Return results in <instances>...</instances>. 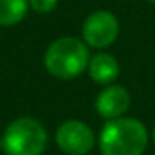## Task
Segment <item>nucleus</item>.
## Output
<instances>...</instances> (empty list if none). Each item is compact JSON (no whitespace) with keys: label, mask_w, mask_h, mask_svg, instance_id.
<instances>
[{"label":"nucleus","mask_w":155,"mask_h":155,"mask_svg":"<svg viewBox=\"0 0 155 155\" xmlns=\"http://www.w3.org/2000/svg\"><path fill=\"white\" fill-rule=\"evenodd\" d=\"M148 142L145 124L128 115L105 120L97 138L102 155H143Z\"/></svg>","instance_id":"1"},{"label":"nucleus","mask_w":155,"mask_h":155,"mask_svg":"<svg viewBox=\"0 0 155 155\" xmlns=\"http://www.w3.org/2000/svg\"><path fill=\"white\" fill-rule=\"evenodd\" d=\"M90 50L82 38L60 37L47 47L44 54V67L58 80H74L87 72Z\"/></svg>","instance_id":"2"},{"label":"nucleus","mask_w":155,"mask_h":155,"mask_svg":"<svg viewBox=\"0 0 155 155\" xmlns=\"http://www.w3.org/2000/svg\"><path fill=\"white\" fill-rule=\"evenodd\" d=\"M5 155H44L48 145V134L40 120L18 117L2 134Z\"/></svg>","instance_id":"3"},{"label":"nucleus","mask_w":155,"mask_h":155,"mask_svg":"<svg viewBox=\"0 0 155 155\" xmlns=\"http://www.w3.org/2000/svg\"><path fill=\"white\" fill-rule=\"evenodd\" d=\"M120 34V22L110 10H95L82 24V40L88 48L105 50L114 45Z\"/></svg>","instance_id":"4"},{"label":"nucleus","mask_w":155,"mask_h":155,"mask_svg":"<svg viewBox=\"0 0 155 155\" xmlns=\"http://www.w3.org/2000/svg\"><path fill=\"white\" fill-rule=\"evenodd\" d=\"M55 143L65 155H88L97 143V135L85 122L68 118L57 127Z\"/></svg>","instance_id":"5"},{"label":"nucleus","mask_w":155,"mask_h":155,"mask_svg":"<svg viewBox=\"0 0 155 155\" xmlns=\"http://www.w3.org/2000/svg\"><path fill=\"white\" fill-rule=\"evenodd\" d=\"M132 104L130 92L118 84L105 85L95 97V112L105 120L127 115Z\"/></svg>","instance_id":"6"},{"label":"nucleus","mask_w":155,"mask_h":155,"mask_svg":"<svg viewBox=\"0 0 155 155\" xmlns=\"http://www.w3.org/2000/svg\"><path fill=\"white\" fill-rule=\"evenodd\" d=\"M87 74L97 85H110L120 75V64L112 54L98 50L95 55H90L87 67Z\"/></svg>","instance_id":"7"},{"label":"nucleus","mask_w":155,"mask_h":155,"mask_svg":"<svg viewBox=\"0 0 155 155\" xmlns=\"http://www.w3.org/2000/svg\"><path fill=\"white\" fill-rule=\"evenodd\" d=\"M28 0H0V27L20 24L28 12Z\"/></svg>","instance_id":"8"},{"label":"nucleus","mask_w":155,"mask_h":155,"mask_svg":"<svg viewBox=\"0 0 155 155\" xmlns=\"http://www.w3.org/2000/svg\"><path fill=\"white\" fill-rule=\"evenodd\" d=\"M58 0H28V7L37 14H50L57 8Z\"/></svg>","instance_id":"9"},{"label":"nucleus","mask_w":155,"mask_h":155,"mask_svg":"<svg viewBox=\"0 0 155 155\" xmlns=\"http://www.w3.org/2000/svg\"><path fill=\"white\" fill-rule=\"evenodd\" d=\"M150 137H152V142H153V145H155V127H153V132L150 134Z\"/></svg>","instance_id":"10"},{"label":"nucleus","mask_w":155,"mask_h":155,"mask_svg":"<svg viewBox=\"0 0 155 155\" xmlns=\"http://www.w3.org/2000/svg\"><path fill=\"white\" fill-rule=\"evenodd\" d=\"M0 150H4V142H2V135H0Z\"/></svg>","instance_id":"11"},{"label":"nucleus","mask_w":155,"mask_h":155,"mask_svg":"<svg viewBox=\"0 0 155 155\" xmlns=\"http://www.w3.org/2000/svg\"><path fill=\"white\" fill-rule=\"evenodd\" d=\"M145 2H148V4H153V5H155V0H145Z\"/></svg>","instance_id":"12"}]
</instances>
